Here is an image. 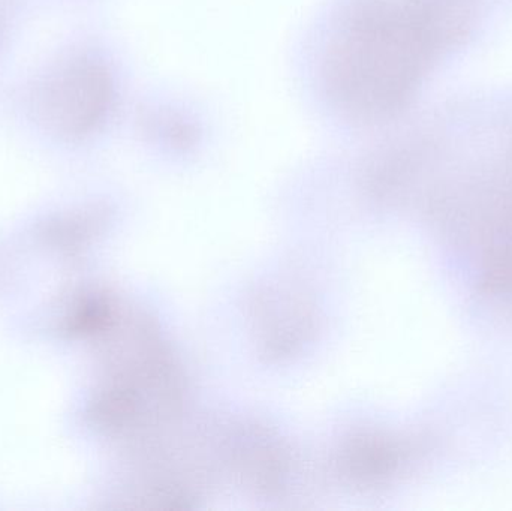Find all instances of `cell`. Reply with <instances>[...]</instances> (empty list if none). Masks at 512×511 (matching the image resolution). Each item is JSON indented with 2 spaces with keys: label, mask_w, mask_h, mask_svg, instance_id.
<instances>
[{
  "label": "cell",
  "mask_w": 512,
  "mask_h": 511,
  "mask_svg": "<svg viewBox=\"0 0 512 511\" xmlns=\"http://www.w3.org/2000/svg\"><path fill=\"white\" fill-rule=\"evenodd\" d=\"M110 83L101 66L69 63L47 78L35 96L36 119L51 134L74 140L89 134L104 116Z\"/></svg>",
  "instance_id": "obj_1"
},
{
  "label": "cell",
  "mask_w": 512,
  "mask_h": 511,
  "mask_svg": "<svg viewBox=\"0 0 512 511\" xmlns=\"http://www.w3.org/2000/svg\"><path fill=\"white\" fill-rule=\"evenodd\" d=\"M111 321L110 305L102 297L86 296L63 315L60 330L69 338H84L104 332Z\"/></svg>",
  "instance_id": "obj_2"
}]
</instances>
